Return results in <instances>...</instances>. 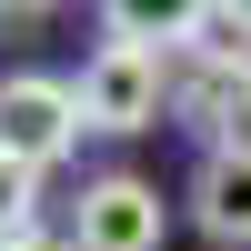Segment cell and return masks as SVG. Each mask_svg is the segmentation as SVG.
<instances>
[{"instance_id": "7a4b0ae2", "label": "cell", "mask_w": 251, "mask_h": 251, "mask_svg": "<svg viewBox=\"0 0 251 251\" xmlns=\"http://www.w3.org/2000/svg\"><path fill=\"white\" fill-rule=\"evenodd\" d=\"M171 121L211 141H251V40H191L171 60Z\"/></svg>"}, {"instance_id": "8992f818", "label": "cell", "mask_w": 251, "mask_h": 251, "mask_svg": "<svg viewBox=\"0 0 251 251\" xmlns=\"http://www.w3.org/2000/svg\"><path fill=\"white\" fill-rule=\"evenodd\" d=\"M100 10V40H141V50H191V40H211L221 0H91Z\"/></svg>"}, {"instance_id": "5b68a950", "label": "cell", "mask_w": 251, "mask_h": 251, "mask_svg": "<svg viewBox=\"0 0 251 251\" xmlns=\"http://www.w3.org/2000/svg\"><path fill=\"white\" fill-rule=\"evenodd\" d=\"M181 201H191V231H201V241L251 251V141H211Z\"/></svg>"}, {"instance_id": "52a82bcc", "label": "cell", "mask_w": 251, "mask_h": 251, "mask_svg": "<svg viewBox=\"0 0 251 251\" xmlns=\"http://www.w3.org/2000/svg\"><path fill=\"white\" fill-rule=\"evenodd\" d=\"M40 181H50V171H30V161L0 151V241H10V231H40Z\"/></svg>"}, {"instance_id": "3957f363", "label": "cell", "mask_w": 251, "mask_h": 251, "mask_svg": "<svg viewBox=\"0 0 251 251\" xmlns=\"http://www.w3.org/2000/svg\"><path fill=\"white\" fill-rule=\"evenodd\" d=\"M80 91L60 71H10L0 80V151L10 161H30V171H60V161L80 151Z\"/></svg>"}, {"instance_id": "6da1fadb", "label": "cell", "mask_w": 251, "mask_h": 251, "mask_svg": "<svg viewBox=\"0 0 251 251\" xmlns=\"http://www.w3.org/2000/svg\"><path fill=\"white\" fill-rule=\"evenodd\" d=\"M80 121L91 131H111V141H131V131H151L161 111H171V50H141V40H100L91 60H80Z\"/></svg>"}, {"instance_id": "ba28073f", "label": "cell", "mask_w": 251, "mask_h": 251, "mask_svg": "<svg viewBox=\"0 0 251 251\" xmlns=\"http://www.w3.org/2000/svg\"><path fill=\"white\" fill-rule=\"evenodd\" d=\"M50 10H60V0H0V30H40Z\"/></svg>"}, {"instance_id": "9c48e42d", "label": "cell", "mask_w": 251, "mask_h": 251, "mask_svg": "<svg viewBox=\"0 0 251 251\" xmlns=\"http://www.w3.org/2000/svg\"><path fill=\"white\" fill-rule=\"evenodd\" d=\"M0 251H71V231H10Z\"/></svg>"}, {"instance_id": "277c9868", "label": "cell", "mask_w": 251, "mask_h": 251, "mask_svg": "<svg viewBox=\"0 0 251 251\" xmlns=\"http://www.w3.org/2000/svg\"><path fill=\"white\" fill-rule=\"evenodd\" d=\"M161 241H171V201H161V181H141V171L80 181L71 251H161Z\"/></svg>"}, {"instance_id": "30bf717a", "label": "cell", "mask_w": 251, "mask_h": 251, "mask_svg": "<svg viewBox=\"0 0 251 251\" xmlns=\"http://www.w3.org/2000/svg\"><path fill=\"white\" fill-rule=\"evenodd\" d=\"M221 30H231V40H251V0H221Z\"/></svg>"}]
</instances>
